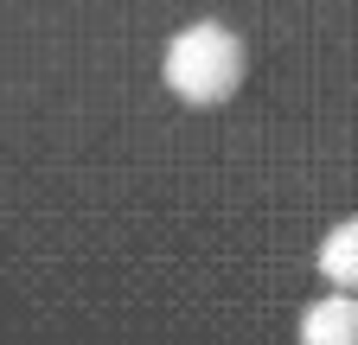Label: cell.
Instances as JSON below:
<instances>
[{
	"label": "cell",
	"mask_w": 358,
	"mask_h": 345,
	"mask_svg": "<svg viewBox=\"0 0 358 345\" xmlns=\"http://www.w3.org/2000/svg\"><path fill=\"white\" fill-rule=\"evenodd\" d=\"M320 275H327L333 288L358 294V218H345V224H333V230L320 237Z\"/></svg>",
	"instance_id": "obj_3"
},
{
	"label": "cell",
	"mask_w": 358,
	"mask_h": 345,
	"mask_svg": "<svg viewBox=\"0 0 358 345\" xmlns=\"http://www.w3.org/2000/svg\"><path fill=\"white\" fill-rule=\"evenodd\" d=\"M160 77H166V90L179 103H224V96H237V83H243V38L237 32H224V26H186V32H173V45L160 58Z\"/></svg>",
	"instance_id": "obj_1"
},
{
	"label": "cell",
	"mask_w": 358,
	"mask_h": 345,
	"mask_svg": "<svg viewBox=\"0 0 358 345\" xmlns=\"http://www.w3.org/2000/svg\"><path fill=\"white\" fill-rule=\"evenodd\" d=\"M301 345H358V294H327L301 314Z\"/></svg>",
	"instance_id": "obj_2"
}]
</instances>
